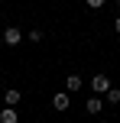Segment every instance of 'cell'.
<instances>
[{
  "label": "cell",
  "mask_w": 120,
  "mask_h": 123,
  "mask_svg": "<svg viewBox=\"0 0 120 123\" xmlns=\"http://www.w3.org/2000/svg\"><path fill=\"white\" fill-rule=\"evenodd\" d=\"M91 87H94V94H107V91H110V78H107L104 71H97L94 78H91Z\"/></svg>",
  "instance_id": "1"
},
{
  "label": "cell",
  "mask_w": 120,
  "mask_h": 123,
  "mask_svg": "<svg viewBox=\"0 0 120 123\" xmlns=\"http://www.w3.org/2000/svg\"><path fill=\"white\" fill-rule=\"evenodd\" d=\"M19 42H23L19 26H6V29H3V45H19Z\"/></svg>",
  "instance_id": "2"
},
{
  "label": "cell",
  "mask_w": 120,
  "mask_h": 123,
  "mask_svg": "<svg viewBox=\"0 0 120 123\" xmlns=\"http://www.w3.org/2000/svg\"><path fill=\"white\" fill-rule=\"evenodd\" d=\"M68 104H71L68 91H58V94H52V107H55L58 113H62V110H68Z\"/></svg>",
  "instance_id": "3"
},
{
  "label": "cell",
  "mask_w": 120,
  "mask_h": 123,
  "mask_svg": "<svg viewBox=\"0 0 120 123\" xmlns=\"http://www.w3.org/2000/svg\"><path fill=\"white\" fill-rule=\"evenodd\" d=\"M81 84H84V81H81V74H68V78H65V91H81Z\"/></svg>",
  "instance_id": "4"
},
{
  "label": "cell",
  "mask_w": 120,
  "mask_h": 123,
  "mask_svg": "<svg viewBox=\"0 0 120 123\" xmlns=\"http://www.w3.org/2000/svg\"><path fill=\"white\" fill-rule=\"evenodd\" d=\"M19 100H23V94H19V91H16V87H10V91H6V94H3V104H6V107H16V104H19Z\"/></svg>",
  "instance_id": "5"
},
{
  "label": "cell",
  "mask_w": 120,
  "mask_h": 123,
  "mask_svg": "<svg viewBox=\"0 0 120 123\" xmlns=\"http://www.w3.org/2000/svg\"><path fill=\"white\" fill-rule=\"evenodd\" d=\"M84 110H88V113H101V110H104V97H88Z\"/></svg>",
  "instance_id": "6"
},
{
  "label": "cell",
  "mask_w": 120,
  "mask_h": 123,
  "mask_svg": "<svg viewBox=\"0 0 120 123\" xmlns=\"http://www.w3.org/2000/svg\"><path fill=\"white\" fill-rule=\"evenodd\" d=\"M0 123H19L16 110H13V107H3V110H0Z\"/></svg>",
  "instance_id": "7"
},
{
  "label": "cell",
  "mask_w": 120,
  "mask_h": 123,
  "mask_svg": "<svg viewBox=\"0 0 120 123\" xmlns=\"http://www.w3.org/2000/svg\"><path fill=\"white\" fill-rule=\"evenodd\" d=\"M104 100H107V104H120V87H110V91L104 94Z\"/></svg>",
  "instance_id": "8"
},
{
  "label": "cell",
  "mask_w": 120,
  "mask_h": 123,
  "mask_svg": "<svg viewBox=\"0 0 120 123\" xmlns=\"http://www.w3.org/2000/svg\"><path fill=\"white\" fill-rule=\"evenodd\" d=\"M29 42H42V29H29Z\"/></svg>",
  "instance_id": "9"
},
{
  "label": "cell",
  "mask_w": 120,
  "mask_h": 123,
  "mask_svg": "<svg viewBox=\"0 0 120 123\" xmlns=\"http://www.w3.org/2000/svg\"><path fill=\"white\" fill-rule=\"evenodd\" d=\"M104 3H107V0H88V6H91V10H101Z\"/></svg>",
  "instance_id": "10"
},
{
  "label": "cell",
  "mask_w": 120,
  "mask_h": 123,
  "mask_svg": "<svg viewBox=\"0 0 120 123\" xmlns=\"http://www.w3.org/2000/svg\"><path fill=\"white\" fill-rule=\"evenodd\" d=\"M114 29H117V32H120V16H117V19H114Z\"/></svg>",
  "instance_id": "11"
}]
</instances>
